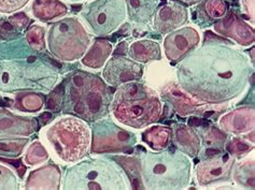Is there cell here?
<instances>
[{
  "mask_svg": "<svg viewBox=\"0 0 255 190\" xmlns=\"http://www.w3.org/2000/svg\"><path fill=\"white\" fill-rule=\"evenodd\" d=\"M179 87L198 102L221 104L240 97L249 85L253 65L230 44L197 46L177 66Z\"/></svg>",
  "mask_w": 255,
  "mask_h": 190,
  "instance_id": "1",
  "label": "cell"
},
{
  "mask_svg": "<svg viewBox=\"0 0 255 190\" xmlns=\"http://www.w3.org/2000/svg\"><path fill=\"white\" fill-rule=\"evenodd\" d=\"M255 111L254 106H241L223 115L220 119V126L227 133L244 134L254 131Z\"/></svg>",
  "mask_w": 255,
  "mask_h": 190,
  "instance_id": "17",
  "label": "cell"
},
{
  "mask_svg": "<svg viewBox=\"0 0 255 190\" xmlns=\"http://www.w3.org/2000/svg\"><path fill=\"white\" fill-rule=\"evenodd\" d=\"M140 178L143 188L178 190L190 185L192 161L181 152H145L140 158Z\"/></svg>",
  "mask_w": 255,
  "mask_h": 190,
  "instance_id": "6",
  "label": "cell"
},
{
  "mask_svg": "<svg viewBox=\"0 0 255 190\" xmlns=\"http://www.w3.org/2000/svg\"><path fill=\"white\" fill-rule=\"evenodd\" d=\"M64 99V87L63 84L56 85L49 93L48 99H45V107L52 113H59L63 107Z\"/></svg>",
  "mask_w": 255,
  "mask_h": 190,
  "instance_id": "36",
  "label": "cell"
},
{
  "mask_svg": "<svg viewBox=\"0 0 255 190\" xmlns=\"http://www.w3.org/2000/svg\"><path fill=\"white\" fill-rule=\"evenodd\" d=\"M178 2H181L182 4H186V5H194L199 3L201 0H176Z\"/></svg>",
  "mask_w": 255,
  "mask_h": 190,
  "instance_id": "43",
  "label": "cell"
},
{
  "mask_svg": "<svg viewBox=\"0 0 255 190\" xmlns=\"http://www.w3.org/2000/svg\"><path fill=\"white\" fill-rule=\"evenodd\" d=\"M236 158L228 153L212 155L201 160L196 167V180L200 187L224 184L232 180Z\"/></svg>",
  "mask_w": 255,
  "mask_h": 190,
  "instance_id": "11",
  "label": "cell"
},
{
  "mask_svg": "<svg viewBox=\"0 0 255 190\" xmlns=\"http://www.w3.org/2000/svg\"><path fill=\"white\" fill-rule=\"evenodd\" d=\"M113 52L112 44L107 40H96L91 43L89 49L81 58V64L89 69H103Z\"/></svg>",
  "mask_w": 255,
  "mask_h": 190,
  "instance_id": "20",
  "label": "cell"
},
{
  "mask_svg": "<svg viewBox=\"0 0 255 190\" xmlns=\"http://www.w3.org/2000/svg\"><path fill=\"white\" fill-rule=\"evenodd\" d=\"M200 42L198 31L193 27H182L169 32L164 39V51L171 64L179 63L187 54L196 49Z\"/></svg>",
  "mask_w": 255,
  "mask_h": 190,
  "instance_id": "13",
  "label": "cell"
},
{
  "mask_svg": "<svg viewBox=\"0 0 255 190\" xmlns=\"http://www.w3.org/2000/svg\"><path fill=\"white\" fill-rule=\"evenodd\" d=\"M11 106L14 110L25 114L41 112L45 106L44 94L36 92H21L12 96Z\"/></svg>",
  "mask_w": 255,
  "mask_h": 190,
  "instance_id": "24",
  "label": "cell"
},
{
  "mask_svg": "<svg viewBox=\"0 0 255 190\" xmlns=\"http://www.w3.org/2000/svg\"><path fill=\"white\" fill-rule=\"evenodd\" d=\"M110 113L121 125L143 129L160 119L163 105L155 92L135 81L118 87L112 96Z\"/></svg>",
  "mask_w": 255,
  "mask_h": 190,
  "instance_id": "3",
  "label": "cell"
},
{
  "mask_svg": "<svg viewBox=\"0 0 255 190\" xmlns=\"http://www.w3.org/2000/svg\"><path fill=\"white\" fill-rule=\"evenodd\" d=\"M39 129L37 118L0 107V135L30 137Z\"/></svg>",
  "mask_w": 255,
  "mask_h": 190,
  "instance_id": "16",
  "label": "cell"
},
{
  "mask_svg": "<svg viewBox=\"0 0 255 190\" xmlns=\"http://www.w3.org/2000/svg\"><path fill=\"white\" fill-rule=\"evenodd\" d=\"M30 0H0V15H12L21 11Z\"/></svg>",
  "mask_w": 255,
  "mask_h": 190,
  "instance_id": "37",
  "label": "cell"
},
{
  "mask_svg": "<svg viewBox=\"0 0 255 190\" xmlns=\"http://www.w3.org/2000/svg\"><path fill=\"white\" fill-rule=\"evenodd\" d=\"M42 139L49 153L64 165L76 164L91 152V127L73 115L65 114L45 125Z\"/></svg>",
  "mask_w": 255,
  "mask_h": 190,
  "instance_id": "5",
  "label": "cell"
},
{
  "mask_svg": "<svg viewBox=\"0 0 255 190\" xmlns=\"http://www.w3.org/2000/svg\"><path fill=\"white\" fill-rule=\"evenodd\" d=\"M26 41L32 51L42 52L46 47V31L43 26L33 24L27 27L26 30Z\"/></svg>",
  "mask_w": 255,
  "mask_h": 190,
  "instance_id": "32",
  "label": "cell"
},
{
  "mask_svg": "<svg viewBox=\"0 0 255 190\" xmlns=\"http://www.w3.org/2000/svg\"><path fill=\"white\" fill-rule=\"evenodd\" d=\"M206 43H222V44H231V42L226 39H222L216 35H213L211 31H207L205 33V44Z\"/></svg>",
  "mask_w": 255,
  "mask_h": 190,
  "instance_id": "40",
  "label": "cell"
},
{
  "mask_svg": "<svg viewBox=\"0 0 255 190\" xmlns=\"http://www.w3.org/2000/svg\"><path fill=\"white\" fill-rule=\"evenodd\" d=\"M243 8L247 14L248 18L251 19L252 24H254V12H255V0H243Z\"/></svg>",
  "mask_w": 255,
  "mask_h": 190,
  "instance_id": "39",
  "label": "cell"
},
{
  "mask_svg": "<svg viewBox=\"0 0 255 190\" xmlns=\"http://www.w3.org/2000/svg\"><path fill=\"white\" fill-rule=\"evenodd\" d=\"M189 21V11L181 2H165L156 9L154 14V28L159 33H169Z\"/></svg>",
  "mask_w": 255,
  "mask_h": 190,
  "instance_id": "15",
  "label": "cell"
},
{
  "mask_svg": "<svg viewBox=\"0 0 255 190\" xmlns=\"http://www.w3.org/2000/svg\"><path fill=\"white\" fill-rule=\"evenodd\" d=\"M113 160L117 161L124 170L127 178H128L132 189L136 188H143L140 185L141 183V178H140V161L135 157H125V156H116L113 157ZM142 184V183H141Z\"/></svg>",
  "mask_w": 255,
  "mask_h": 190,
  "instance_id": "29",
  "label": "cell"
},
{
  "mask_svg": "<svg viewBox=\"0 0 255 190\" xmlns=\"http://www.w3.org/2000/svg\"><path fill=\"white\" fill-rule=\"evenodd\" d=\"M80 16L93 35L108 36L126 19V0H92L80 12Z\"/></svg>",
  "mask_w": 255,
  "mask_h": 190,
  "instance_id": "9",
  "label": "cell"
},
{
  "mask_svg": "<svg viewBox=\"0 0 255 190\" xmlns=\"http://www.w3.org/2000/svg\"><path fill=\"white\" fill-rule=\"evenodd\" d=\"M103 68V80L111 87H119L126 83L135 82L143 76L141 64L121 55H114L108 59Z\"/></svg>",
  "mask_w": 255,
  "mask_h": 190,
  "instance_id": "12",
  "label": "cell"
},
{
  "mask_svg": "<svg viewBox=\"0 0 255 190\" xmlns=\"http://www.w3.org/2000/svg\"><path fill=\"white\" fill-rule=\"evenodd\" d=\"M214 30L220 36L232 39L243 46L252 45L255 41L253 27L244 22L234 12L226 13L223 18L214 23Z\"/></svg>",
  "mask_w": 255,
  "mask_h": 190,
  "instance_id": "14",
  "label": "cell"
},
{
  "mask_svg": "<svg viewBox=\"0 0 255 190\" xmlns=\"http://www.w3.org/2000/svg\"><path fill=\"white\" fill-rule=\"evenodd\" d=\"M127 54L129 58L139 64H147L151 62H158L162 59V51L156 41L153 40H139L130 44Z\"/></svg>",
  "mask_w": 255,
  "mask_h": 190,
  "instance_id": "21",
  "label": "cell"
},
{
  "mask_svg": "<svg viewBox=\"0 0 255 190\" xmlns=\"http://www.w3.org/2000/svg\"><path fill=\"white\" fill-rule=\"evenodd\" d=\"M91 135V153L96 155L127 153L137 144L135 133L108 117L94 121Z\"/></svg>",
  "mask_w": 255,
  "mask_h": 190,
  "instance_id": "10",
  "label": "cell"
},
{
  "mask_svg": "<svg viewBox=\"0 0 255 190\" xmlns=\"http://www.w3.org/2000/svg\"><path fill=\"white\" fill-rule=\"evenodd\" d=\"M172 138L181 153L195 157L201 149V140L193 127L184 124H176L172 128Z\"/></svg>",
  "mask_w": 255,
  "mask_h": 190,
  "instance_id": "19",
  "label": "cell"
},
{
  "mask_svg": "<svg viewBox=\"0 0 255 190\" xmlns=\"http://www.w3.org/2000/svg\"><path fill=\"white\" fill-rule=\"evenodd\" d=\"M142 141L154 152L168 148L172 141V129L165 126H154L142 132Z\"/></svg>",
  "mask_w": 255,
  "mask_h": 190,
  "instance_id": "26",
  "label": "cell"
},
{
  "mask_svg": "<svg viewBox=\"0 0 255 190\" xmlns=\"http://www.w3.org/2000/svg\"><path fill=\"white\" fill-rule=\"evenodd\" d=\"M67 1H69V2H82V1H85V0H67Z\"/></svg>",
  "mask_w": 255,
  "mask_h": 190,
  "instance_id": "44",
  "label": "cell"
},
{
  "mask_svg": "<svg viewBox=\"0 0 255 190\" xmlns=\"http://www.w3.org/2000/svg\"><path fill=\"white\" fill-rule=\"evenodd\" d=\"M232 178H234L238 185L254 189V159L241 162L237 167L235 166Z\"/></svg>",
  "mask_w": 255,
  "mask_h": 190,
  "instance_id": "31",
  "label": "cell"
},
{
  "mask_svg": "<svg viewBox=\"0 0 255 190\" xmlns=\"http://www.w3.org/2000/svg\"><path fill=\"white\" fill-rule=\"evenodd\" d=\"M21 188L19 176L8 165L0 161V190H17Z\"/></svg>",
  "mask_w": 255,
  "mask_h": 190,
  "instance_id": "33",
  "label": "cell"
},
{
  "mask_svg": "<svg viewBox=\"0 0 255 190\" xmlns=\"http://www.w3.org/2000/svg\"><path fill=\"white\" fill-rule=\"evenodd\" d=\"M62 112L94 123L110 113L112 95L109 86L97 74L76 70L63 81Z\"/></svg>",
  "mask_w": 255,
  "mask_h": 190,
  "instance_id": "2",
  "label": "cell"
},
{
  "mask_svg": "<svg viewBox=\"0 0 255 190\" xmlns=\"http://www.w3.org/2000/svg\"><path fill=\"white\" fill-rule=\"evenodd\" d=\"M62 171L57 165L48 164L32 170L25 180V189H60Z\"/></svg>",
  "mask_w": 255,
  "mask_h": 190,
  "instance_id": "18",
  "label": "cell"
},
{
  "mask_svg": "<svg viewBox=\"0 0 255 190\" xmlns=\"http://www.w3.org/2000/svg\"><path fill=\"white\" fill-rule=\"evenodd\" d=\"M127 51H128V45H127L126 42H121V44L118 45L116 51L112 52L113 55H120L121 56L124 55V54H127Z\"/></svg>",
  "mask_w": 255,
  "mask_h": 190,
  "instance_id": "41",
  "label": "cell"
},
{
  "mask_svg": "<svg viewBox=\"0 0 255 190\" xmlns=\"http://www.w3.org/2000/svg\"><path fill=\"white\" fill-rule=\"evenodd\" d=\"M254 149V144H250L246 142L244 139L240 138H233L230 140L226 145L227 153L234 156L235 158H241L243 156L249 154Z\"/></svg>",
  "mask_w": 255,
  "mask_h": 190,
  "instance_id": "35",
  "label": "cell"
},
{
  "mask_svg": "<svg viewBox=\"0 0 255 190\" xmlns=\"http://www.w3.org/2000/svg\"><path fill=\"white\" fill-rule=\"evenodd\" d=\"M40 119H41L43 126H45L51 123L53 119V115L51 112H43L41 115H40Z\"/></svg>",
  "mask_w": 255,
  "mask_h": 190,
  "instance_id": "42",
  "label": "cell"
},
{
  "mask_svg": "<svg viewBox=\"0 0 255 190\" xmlns=\"http://www.w3.org/2000/svg\"><path fill=\"white\" fill-rule=\"evenodd\" d=\"M59 81L58 67L41 58L5 59L0 62V95L21 92L49 94Z\"/></svg>",
  "mask_w": 255,
  "mask_h": 190,
  "instance_id": "4",
  "label": "cell"
},
{
  "mask_svg": "<svg viewBox=\"0 0 255 190\" xmlns=\"http://www.w3.org/2000/svg\"><path fill=\"white\" fill-rule=\"evenodd\" d=\"M158 3V0H126L127 16L133 23L149 24L155 14Z\"/></svg>",
  "mask_w": 255,
  "mask_h": 190,
  "instance_id": "23",
  "label": "cell"
},
{
  "mask_svg": "<svg viewBox=\"0 0 255 190\" xmlns=\"http://www.w3.org/2000/svg\"><path fill=\"white\" fill-rule=\"evenodd\" d=\"M130 182L117 162L105 158H84L66 169L60 189H130Z\"/></svg>",
  "mask_w": 255,
  "mask_h": 190,
  "instance_id": "7",
  "label": "cell"
},
{
  "mask_svg": "<svg viewBox=\"0 0 255 190\" xmlns=\"http://www.w3.org/2000/svg\"><path fill=\"white\" fill-rule=\"evenodd\" d=\"M9 22L14 26V28L22 30L25 29L26 27H28L30 23V18L24 12H16L10 16Z\"/></svg>",
  "mask_w": 255,
  "mask_h": 190,
  "instance_id": "38",
  "label": "cell"
},
{
  "mask_svg": "<svg viewBox=\"0 0 255 190\" xmlns=\"http://www.w3.org/2000/svg\"><path fill=\"white\" fill-rule=\"evenodd\" d=\"M50 158V153L48 148L40 141H33L28 144L24 152V162L26 166L36 167L43 165Z\"/></svg>",
  "mask_w": 255,
  "mask_h": 190,
  "instance_id": "30",
  "label": "cell"
},
{
  "mask_svg": "<svg viewBox=\"0 0 255 190\" xmlns=\"http://www.w3.org/2000/svg\"><path fill=\"white\" fill-rule=\"evenodd\" d=\"M68 8L60 0H33L31 13L40 22H51L67 14Z\"/></svg>",
  "mask_w": 255,
  "mask_h": 190,
  "instance_id": "22",
  "label": "cell"
},
{
  "mask_svg": "<svg viewBox=\"0 0 255 190\" xmlns=\"http://www.w3.org/2000/svg\"><path fill=\"white\" fill-rule=\"evenodd\" d=\"M163 96L171 102L173 105L174 110L177 111L178 114L181 116H189V115L197 114L199 112L200 105L196 103L195 101H193L189 95H184L179 91L178 87H174V85L169 86L165 91Z\"/></svg>",
  "mask_w": 255,
  "mask_h": 190,
  "instance_id": "25",
  "label": "cell"
},
{
  "mask_svg": "<svg viewBox=\"0 0 255 190\" xmlns=\"http://www.w3.org/2000/svg\"><path fill=\"white\" fill-rule=\"evenodd\" d=\"M46 47L53 57L65 63L80 60L91 45V37L78 17L69 16L52 23L46 32Z\"/></svg>",
  "mask_w": 255,
  "mask_h": 190,
  "instance_id": "8",
  "label": "cell"
},
{
  "mask_svg": "<svg viewBox=\"0 0 255 190\" xmlns=\"http://www.w3.org/2000/svg\"><path fill=\"white\" fill-rule=\"evenodd\" d=\"M30 142L29 137L0 135V158L14 160L21 157Z\"/></svg>",
  "mask_w": 255,
  "mask_h": 190,
  "instance_id": "27",
  "label": "cell"
},
{
  "mask_svg": "<svg viewBox=\"0 0 255 190\" xmlns=\"http://www.w3.org/2000/svg\"><path fill=\"white\" fill-rule=\"evenodd\" d=\"M204 144L208 145L209 148H220L223 147L227 141L226 133L221 129L211 126L206 128L203 131Z\"/></svg>",
  "mask_w": 255,
  "mask_h": 190,
  "instance_id": "34",
  "label": "cell"
},
{
  "mask_svg": "<svg viewBox=\"0 0 255 190\" xmlns=\"http://www.w3.org/2000/svg\"><path fill=\"white\" fill-rule=\"evenodd\" d=\"M228 11L226 0H201L197 15L201 23H216L223 18Z\"/></svg>",
  "mask_w": 255,
  "mask_h": 190,
  "instance_id": "28",
  "label": "cell"
}]
</instances>
